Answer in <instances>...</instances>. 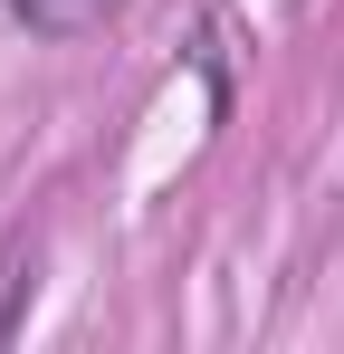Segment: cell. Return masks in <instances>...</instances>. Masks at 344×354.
I'll list each match as a JSON object with an SVG mask.
<instances>
[{
	"instance_id": "cell-1",
	"label": "cell",
	"mask_w": 344,
	"mask_h": 354,
	"mask_svg": "<svg viewBox=\"0 0 344 354\" xmlns=\"http://www.w3.org/2000/svg\"><path fill=\"white\" fill-rule=\"evenodd\" d=\"M115 0H10V19H29L39 39H77V29H96Z\"/></svg>"
}]
</instances>
